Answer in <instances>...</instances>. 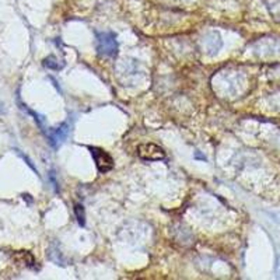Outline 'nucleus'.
I'll use <instances>...</instances> for the list:
<instances>
[{
	"mask_svg": "<svg viewBox=\"0 0 280 280\" xmlns=\"http://www.w3.org/2000/svg\"><path fill=\"white\" fill-rule=\"evenodd\" d=\"M96 49L100 56L112 58L118 53V41L116 35L111 31L97 32L96 34Z\"/></svg>",
	"mask_w": 280,
	"mask_h": 280,
	"instance_id": "obj_1",
	"label": "nucleus"
},
{
	"mask_svg": "<svg viewBox=\"0 0 280 280\" xmlns=\"http://www.w3.org/2000/svg\"><path fill=\"white\" fill-rule=\"evenodd\" d=\"M88 150H90V153H91L94 161H96L97 170H98L101 174H105V173L111 171V170L114 168V158L108 154L106 152H104L102 149L90 146Z\"/></svg>",
	"mask_w": 280,
	"mask_h": 280,
	"instance_id": "obj_2",
	"label": "nucleus"
},
{
	"mask_svg": "<svg viewBox=\"0 0 280 280\" xmlns=\"http://www.w3.org/2000/svg\"><path fill=\"white\" fill-rule=\"evenodd\" d=\"M137 155L146 161H160L165 158V152L154 143H143L137 146Z\"/></svg>",
	"mask_w": 280,
	"mask_h": 280,
	"instance_id": "obj_3",
	"label": "nucleus"
},
{
	"mask_svg": "<svg viewBox=\"0 0 280 280\" xmlns=\"http://www.w3.org/2000/svg\"><path fill=\"white\" fill-rule=\"evenodd\" d=\"M69 133H70V126L68 122H63L62 125H59L58 127L52 129L48 132L49 143L53 147H58L59 145H62L66 139H68Z\"/></svg>",
	"mask_w": 280,
	"mask_h": 280,
	"instance_id": "obj_4",
	"label": "nucleus"
},
{
	"mask_svg": "<svg viewBox=\"0 0 280 280\" xmlns=\"http://www.w3.org/2000/svg\"><path fill=\"white\" fill-rule=\"evenodd\" d=\"M223 47V41L217 32H210L203 38V48L209 55H216Z\"/></svg>",
	"mask_w": 280,
	"mask_h": 280,
	"instance_id": "obj_5",
	"label": "nucleus"
},
{
	"mask_svg": "<svg viewBox=\"0 0 280 280\" xmlns=\"http://www.w3.org/2000/svg\"><path fill=\"white\" fill-rule=\"evenodd\" d=\"M44 66L51 69V70H60V69L65 68V63L63 62L59 63L58 58H55V56H48L44 60Z\"/></svg>",
	"mask_w": 280,
	"mask_h": 280,
	"instance_id": "obj_6",
	"label": "nucleus"
},
{
	"mask_svg": "<svg viewBox=\"0 0 280 280\" xmlns=\"http://www.w3.org/2000/svg\"><path fill=\"white\" fill-rule=\"evenodd\" d=\"M75 214H76V219L80 226H84L86 224V214H84V207L83 204H75Z\"/></svg>",
	"mask_w": 280,
	"mask_h": 280,
	"instance_id": "obj_7",
	"label": "nucleus"
},
{
	"mask_svg": "<svg viewBox=\"0 0 280 280\" xmlns=\"http://www.w3.org/2000/svg\"><path fill=\"white\" fill-rule=\"evenodd\" d=\"M16 152H17V154H19L20 157H21V158H24V160H25V161H27V164H28L29 167H31V168H32V170H34V171H35V173H37V174H38V171H37V168H35V167H34V165H32V163H31V160H29L28 157H27V155H24V154H23V153H21V152H20V150H16Z\"/></svg>",
	"mask_w": 280,
	"mask_h": 280,
	"instance_id": "obj_8",
	"label": "nucleus"
},
{
	"mask_svg": "<svg viewBox=\"0 0 280 280\" xmlns=\"http://www.w3.org/2000/svg\"><path fill=\"white\" fill-rule=\"evenodd\" d=\"M4 112V105H3V102L0 101V114H3Z\"/></svg>",
	"mask_w": 280,
	"mask_h": 280,
	"instance_id": "obj_9",
	"label": "nucleus"
}]
</instances>
